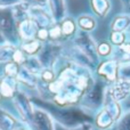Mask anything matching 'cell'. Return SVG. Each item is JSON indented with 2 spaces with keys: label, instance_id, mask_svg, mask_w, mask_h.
I'll return each instance as SVG.
<instances>
[{
  "label": "cell",
  "instance_id": "6da1fadb",
  "mask_svg": "<svg viewBox=\"0 0 130 130\" xmlns=\"http://www.w3.org/2000/svg\"><path fill=\"white\" fill-rule=\"evenodd\" d=\"M3 88H4V90H5V94H6V95H9V94H12V91H10V89H8L7 87H6V84H4V86H3Z\"/></svg>",
  "mask_w": 130,
  "mask_h": 130
}]
</instances>
